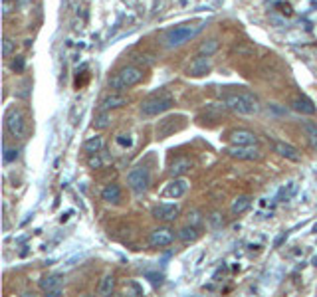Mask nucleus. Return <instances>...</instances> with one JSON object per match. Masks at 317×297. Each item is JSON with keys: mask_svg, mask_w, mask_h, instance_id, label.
<instances>
[{"mask_svg": "<svg viewBox=\"0 0 317 297\" xmlns=\"http://www.w3.org/2000/svg\"><path fill=\"white\" fill-rule=\"evenodd\" d=\"M6 131L14 139H24V135H26V117L20 109H10L6 113Z\"/></svg>", "mask_w": 317, "mask_h": 297, "instance_id": "obj_6", "label": "nucleus"}, {"mask_svg": "<svg viewBox=\"0 0 317 297\" xmlns=\"http://www.w3.org/2000/svg\"><path fill=\"white\" fill-rule=\"evenodd\" d=\"M224 107L238 115H258L262 109L258 99L250 93H228L224 97Z\"/></svg>", "mask_w": 317, "mask_h": 297, "instance_id": "obj_2", "label": "nucleus"}, {"mask_svg": "<svg viewBox=\"0 0 317 297\" xmlns=\"http://www.w3.org/2000/svg\"><path fill=\"white\" fill-rule=\"evenodd\" d=\"M188 188H190V183H188L187 179H183V176H177V179H172L167 186H165V190H163V196L165 198H183L185 194L188 192Z\"/></svg>", "mask_w": 317, "mask_h": 297, "instance_id": "obj_9", "label": "nucleus"}, {"mask_svg": "<svg viewBox=\"0 0 317 297\" xmlns=\"http://www.w3.org/2000/svg\"><path fill=\"white\" fill-rule=\"evenodd\" d=\"M226 155L238 161H258L262 157V151L256 145H230L226 147Z\"/></svg>", "mask_w": 317, "mask_h": 297, "instance_id": "obj_7", "label": "nucleus"}, {"mask_svg": "<svg viewBox=\"0 0 317 297\" xmlns=\"http://www.w3.org/2000/svg\"><path fill=\"white\" fill-rule=\"evenodd\" d=\"M190 168H192V161H190L188 157H179V159L172 161V165L168 168V174H170L172 179H177V176L187 174Z\"/></svg>", "mask_w": 317, "mask_h": 297, "instance_id": "obj_17", "label": "nucleus"}, {"mask_svg": "<svg viewBox=\"0 0 317 297\" xmlns=\"http://www.w3.org/2000/svg\"><path fill=\"white\" fill-rule=\"evenodd\" d=\"M230 145H258V137L248 129H236L228 137Z\"/></svg>", "mask_w": 317, "mask_h": 297, "instance_id": "obj_14", "label": "nucleus"}, {"mask_svg": "<svg viewBox=\"0 0 317 297\" xmlns=\"http://www.w3.org/2000/svg\"><path fill=\"white\" fill-rule=\"evenodd\" d=\"M198 236H200V232H198V226H194V224H187V226H183V228L177 232V238L181 242H185V244H190V242L198 240Z\"/></svg>", "mask_w": 317, "mask_h": 297, "instance_id": "obj_19", "label": "nucleus"}, {"mask_svg": "<svg viewBox=\"0 0 317 297\" xmlns=\"http://www.w3.org/2000/svg\"><path fill=\"white\" fill-rule=\"evenodd\" d=\"M143 75H145V72L141 68H137V66H125L117 74H113V77H109V83L107 85H109V90H113V92L131 90V87H135L137 83L143 81Z\"/></svg>", "mask_w": 317, "mask_h": 297, "instance_id": "obj_3", "label": "nucleus"}, {"mask_svg": "<svg viewBox=\"0 0 317 297\" xmlns=\"http://www.w3.org/2000/svg\"><path fill=\"white\" fill-rule=\"evenodd\" d=\"M127 185L135 194H143L147 192V188L151 186V172L149 168L145 167H135L129 170L127 174Z\"/></svg>", "mask_w": 317, "mask_h": 297, "instance_id": "obj_5", "label": "nucleus"}, {"mask_svg": "<svg viewBox=\"0 0 317 297\" xmlns=\"http://www.w3.org/2000/svg\"><path fill=\"white\" fill-rule=\"evenodd\" d=\"M205 22H192V24H181V26H175V28H168L167 32L163 34V44L168 50H175V48H181L185 46L187 42H190L192 38H196L203 30H205Z\"/></svg>", "mask_w": 317, "mask_h": 297, "instance_id": "obj_1", "label": "nucleus"}, {"mask_svg": "<svg viewBox=\"0 0 317 297\" xmlns=\"http://www.w3.org/2000/svg\"><path fill=\"white\" fill-rule=\"evenodd\" d=\"M172 242H175V232L167 226H159L149 234L151 248H167Z\"/></svg>", "mask_w": 317, "mask_h": 297, "instance_id": "obj_8", "label": "nucleus"}, {"mask_svg": "<svg viewBox=\"0 0 317 297\" xmlns=\"http://www.w3.org/2000/svg\"><path fill=\"white\" fill-rule=\"evenodd\" d=\"M111 125V111H99V115L94 119L95 129H107Z\"/></svg>", "mask_w": 317, "mask_h": 297, "instance_id": "obj_25", "label": "nucleus"}, {"mask_svg": "<svg viewBox=\"0 0 317 297\" xmlns=\"http://www.w3.org/2000/svg\"><path fill=\"white\" fill-rule=\"evenodd\" d=\"M179 204H167V202H161L153 208V218H157L159 222H172L179 218Z\"/></svg>", "mask_w": 317, "mask_h": 297, "instance_id": "obj_11", "label": "nucleus"}, {"mask_svg": "<svg viewBox=\"0 0 317 297\" xmlns=\"http://www.w3.org/2000/svg\"><path fill=\"white\" fill-rule=\"evenodd\" d=\"M90 167L92 168H101L103 167V161L99 159V153H95V155L90 157Z\"/></svg>", "mask_w": 317, "mask_h": 297, "instance_id": "obj_31", "label": "nucleus"}, {"mask_svg": "<svg viewBox=\"0 0 317 297\" xmlns=\"http://www.w3.org/2000/svg\"><path fill=\"white\" fill-rule=\"evenodd\" d=\"M14 2L12 0H2V16H10V12L14 10Z\"/></svg>", "mask_w": 317, "mask_h": 297, "instance_id": "obj_29", "label": "nucleus"}, {"mask_svg": "<svg viewBox=\"0 0 317 297\" xmlns=\"http://www.w3.org/2000/svg\"><path fill=\"white\" fill-rule=\"evenodd\" d=\"M10 68L14 70V72H22L24 70V57L16 56L14 60H12V64H10Z\"/></svg>", "mask_w": 317, "mask_h": 297, "instance_id": "obj_30", "label": "nucleus"}, {"mask_svg": "<svg viewBox=\"0 0 317 297\" xmlns=\"http://www.w3.org/2000/svg\"><path fill=\"white\" fill-rule=\"evenodd\" d=\"M292 109H294V111H298V113H301V115H315V113H317L315 105H313V101H311L307 95H303V93L292 99Z\"/></svg>", "mask_w": 317, "mask_h": 297, "instance_id": "obj_15", "label": "nucleus"}, {"mask_svg": "<svg viewBox=\"0 0 317 297\" xmlns=\"http://www.w3.org/2000/svg\"><path fill=\"white\" fill-rule=\"evenodd\" d=\"M172 105H175V101H172L170 95H165V93L153 95V97H147V99L141 103V115H143V117H157V115H161V113L168 111Z\"/></svg>", "mask_w": 317, "mask_h": 297, "instance_id": "obj_4", "label": "nucleus"}, {"mask_svg": "<svg viewBox=\"0 0 317 297\" xmlns=\"http://www.w3.org/2000/svg\"><path fill=\"white\" fill-rule=\"evenodd\" d=\"M210 70H212L210 56H200V54H198V57H194L190 62V66H188V74L192 77H200V75L210 74Z\"/></svg>", "mask_w": 317, "mask_h": 297, "instance_id": "obj_13", "label": "nucleus"}, {"mask_svg": "<svg viewBox=\"0 0 317 297\" xmlns=\"http://www.w3.org/2000/svg\"><path fill=\"white\" fill-rule=\"evenodd\" d=\"M14 52H16V42H14L12 38H4V40H2V56L10 57Z\"/></svg>", "mask_w": 317, "mask_h": 297, "instance_id": "obj_27", "label": "nucleus"}, {"mask_svg": "<svg viewBox=\"0 0 317 297\" xmlns=\"http://www.w3.org/2000/svg\"><path fill=\"white\" fill-rule=\"evenodd\" d=\"M40 289L52 297L62 295V291H64V278L60 274H50V276L40 279Z\"/></svg>", "mask_w": 317, "mask_h": 297, "instance_id": "obj_10", "label": "nucleus"}, {"mask_svg": "<svg viewBox=\"0 0 317 297\" xmlns=\"http://www.w3.org/2000/svg\"><path fill=\"white\" fill-rule=\"evenodd\" d=\"M83 148H85V153H90V155H95V153H99V151L103 148V139H101L99 135H95V137L88 139V141L83 143Z\"/></svg>", "mask_w": 317, "mask_h": 297, "instance_id": "obj_24", "label": "nucleus"}, {"mask_svg": "<svg viewBox=\"0 0 317 297\" xmlns=\"http://www.w3.org/2000/svg\"><path fill=\"white\" fill-rule=\"evenodd\" d=\"M301 131H303L307 143L313 148H317V123H313V121H303L301 123Z\"/></svg>", "mask_w": 317, "mask_h": 297, "instance_id": "obj_21", "label": "nucleus"}, {"mask_svg": "<svg viewBox=\"0 0 317 297\" xmlns=\"http://www.w3.org/2000/svg\"><path fill=\"white\" fill-rule=\"evenodd\" d=\"M206 222H208V228L210 230H218L224 226V218L220 212H212L210 216H206Z\"/></svg>", "mask_w": 317, "mask_h": 297, "instance_id": "obj_26", "label": "nucleus"}, {"mask_svg": "<svg viewBox=\"0 0 317 297\" xmlns=\"http://www.w3.org/2000/svg\"><path fill=\"white\" fill-rule=\"evenodd\" d=\"M218 48H220V42H218L216 38H210V40H206V42L200 44L198 54H200V56H212V54L218 52Z\"/></svg>", "mask_w": 317, "mask_h": 297, "instance_id": "obj_23", "label": "nucleus"}, {"mask_svg": "<svg viewBox=\"0 0 317 297\" xmlns=\"http://www.w3.org/2000/svg\"><path fill=\"white\" fill-rule=\"evenodd\" d=\"M274 151L283 157V159H287V161H292V163H299L301 161V155H299V151L294 145H290V143H283V141H276L274 143Z\"/></svg>", "mask_w": 317, "mask_h": 297, "instance_id": "obj_16", "label": "nucleus"}, {"mask_svg": "<svg viewBox=\"0 0 317 297\" xmlns=\"http://www.w3.org/2000/svg\"><path fill=\"white\" fill-rule=\"evenodd\" d=\"M200 222H203V218H200V212H198V210H194V212H190V214H188V224L198 226Z\"/></svg>", "mask_w": 317, "mask_h": 297, "instance_id": "obj_32", "label": "nucleus"}, {"mask_svg": "<svg viewBox=\"0 0 317 297\" xmlns=\"http://www.w3.org/2000/svg\"><path fill=\"white\" fill-rule=\"evenodd\" d=\"M4 163H12L18 159V148H10L8 145H4V155H2Z\"/></svg>", "mask_w": 317, "mask_h": 297, "instance_id": "obj_28", "label": "nucleus"}, {"mask_svg": "<svg viewBox=\"0 0 317 297\" xmlns=\"http://www.w3.org/2000/svg\"><path fill=\"white\" fill-rule=\"evenodd\" d=\"M123 105H127V97L117 92H111L99 101L97 109H99V111H113V109H119V107H123Z\"/></svg>", "mask_w": 317, "mask_h": 297, "instance_id": "obj_12", "label": "nucleus"}, {"mask_svg": "<svg viewBox=\"0 0 317 297\" xmlns=\"http://www.w3.org/2000/svg\"><path fill=\"white\" fill-rule=\"evenodd\" d=\"M250 206H252V198L246 196V194H242V196L234 198V202H232V206H230V212H232L234 216H240V214H244Z\"/></svg>", "mask_w": 317, "mask_h": 297, "instance_id": "obj_20", "label": "nucleus"}, {"mask_svg": "<svg viewBox=\"0 0 317 297\" xmlns=\"http://www.w3.org/2000/svg\"><path fill=\"white\" fill-rule=\"evenodd\" d=\"M113 287H115V278H113V274H105L103 279L99 281L97 293H99V295H111Z\"/></svg>", "mask_w": 317, "mask_h": 297, "instance_id": "obj_22", "label": "nucleus"}, {"mask_svg": "<svg viewBox=\"0 0 317 297\" xmlns=\"http://www.w3.org/2000/svg\"><path fill=\"white\" fill-rule=\"evenodd\" d=\"M101 200H105V202H109V204H117V202L121 200V186L115 185V183L107 185L101 190Z\"/></svg>", "mask_w": 317, "mask_h": 297, "instance_id": "obj_18", "label": "nucleus"}, {"mask_svg": "<svg viewBox=\"0 0 317 297\" xmlns=\"http://www.w3.org/2000/svg\"><path fill=\"white\" fill-rule=\"evenodd\" d=\"M117 143H119L121 147H131V145H133V139H131L129 135H119V137H117Z\"/></svg>", "mask_w": 317, "mask_h": 297, "instance_id": "obj_33", "label": "nucleus"}]
</instances>
